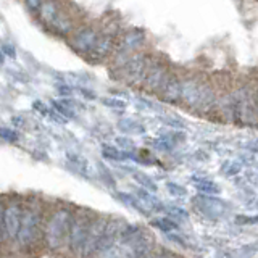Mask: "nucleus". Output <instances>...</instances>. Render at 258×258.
<instances>
[{
	"mask_svg": "<svg viewBox=\"0 0 258 258\" xmlns=\"http://www.w3.org/2000/svg\"><path fill=\"white\" fill-rule=\"evenodd\" d=\"M160 97L163 102L177 103L181 100V81L176 76H168L163 87L160 89Z\"/></svg>",
	"mask_w": 258,
	"mask_h": 258,
	"instance_id": "13",
	"label": "nucleus"
},
{
	"mask_svg": "<svg viewBox=\"0 0 258 258\" xmlns=\"http://www.w3.org/2000/svg\"><path fill=\"white\" fill-rule=\"evenodd\" d=\"M181 100L189 108L207 111L215 105L213 87L207 81H199L196 78L181 81Z\"/></svg>",
	"mask_w": 258,
	"mask_h": 258,
	"instance_id": "3",
	"label": "nucleus"
},
{
	"mask_svg": "<svg viewBox=\"0 0 258 258\" xmlns=\"http://www.w3.org/2000/svg\"><path fill=\"white\" fill-rule=\"evenodd\" d=\"M102 103L107 105V107H110V108H116V110L126 108V103L123 100H118V99H102Z\"/></svg>",
	"mask_w": 258,
	"mask_h": 258,
	"instance_id": "20",
	"label": "nucleus"
},
{
	"mask_svg": "<svg viewBox=\"0 0 258 258\" xmlns=\"http://www.w3.org/2000/svg\"><path fill=\"white\" fill-rule=\"evenodd\" d=\"M0 139L5 141V142H18L20 141V134L13 131V129H8V127H4V126H0Z\"/></svg>",
	"mask_w": 258,
	"mask_h": 258,
	"instance_id": "18",
	"label": "nucleus"
},
{
	"mask_svg": "<svg viewBox=\"0 0 258 258\" xmlns=\"http://www.w3.org/2000/svg\"><path fill=\"white\" fill-rule=\"evenodd\" d=\"M255 100H256V110H258V94H256V97H255Z\"/></svg>",
	"mask_w": 258,
	"mask_h": 258,
	"instance_id": "30",
	"label": "nucleus"
},
{
	"mask_svg": "<svg viewBox=\"0 0 258 258\" xmlns=\"http://www.w3.org/2000/svg\"><path fill=\"white\" fill-rule=\"evenodd\" d=\"M45 207L39 197H28L23 202L20 229L15 244L21 252L34 250L42 242V228L45 220Z\"/></svg>",
	"mask_w": 258,
	"mask_h": 258,
	"instance_id": "1",
	"label": "nucleus"
},
{
	"mask_svg": "<svg viewBox=\"0 0 258 258\" xmlns=\"http://www.w3.org/2000/svg\"><path fill=\"white\" fill-rule=\"evenodd\" d=\"M134 179L139 182V184H142L145 189H149V190H155L157 189V185H155V182H153L149 176H145V174H142V173H134Z\"/></svg>",
	"mask_w": 258,
	"mask_h": 258,
	"instance_id": "19",
	"label": "nucleus"
},
{
	"mask_svg": "<svg viewBox=\"0 0 258 258\" xmlns=\"http://www.w3.org/2000/svg\"><path fill=\"white\" fill-rule=\"evenodd\" d=\"M116 144H119L121 147L126 149V150H131L134 147V142L131 139H126V137H118L116 139Z\"/></svg>",
	"mask_w": 258,
	"mask_h": 258,
	"instance_id": "22",
	"label": "nucleus"
},
{
	"mask_svg": "<svg viewBox=\"0 0 258 258\" xmlns=\"http://www.w3.org/2000/svg\"><path fill=\"white\" fill-rule=\"evenodd\" d=\"M118 126H119V129L121 131H124V133H142L144 129H142V126L139 124V123H136L134 119H131V118H124V119H121L119 123H118Z\"/></svg>",
	"mask_w": 258,
	"mask_h": 258,
	"instance_id": "15",
	"label": "nucleus"
},
{
	"mask_svg": "<svg viewBox=\"0 0 258 258\" xmlns=\"http://www.w3.org/2000/svg\"><path fill=\"white\" fill-rule=\"evenodd\" d=\"M168 190L171 192V194H174V196H184V194H185V189L184 187H179V185H176L173 182L168 184Z\"/></svg>",
	"mask_w": 258,
	"mask_h": 258,
	"instance_id": "23",
	"label": "nucleus"
},
{
	"mask_svg": "<svg viewBox=\"0 0 258 258\" xmlns=\"http://www.w3.org/2000/svg\"><path fill=\"white\" fill-rule=\"evenodd\" d=\"M4 207H5V202H4L2 197H0V247L4 245V240H2V218H4Z\"/></svg>",
	"mask_w": 258,
	"mask_h": 258,
	"instance_id": "26",
	"label": "nucleus"
},
{
	"mask_svg": "<svg viewBox=\"0 0 258 258\" xmlns=\"http://www.w3.org/2000/svg\"><path fill=\"white\" fill-rule=\"evenodd\" d=\"M152 224L155 226V228H158L161 231H166V232L177 228V224L173 223L171 220H168V218H155V220L152 221Z\"/></svg>",
	"mask_w": 258,
	"mask_h": 258,
	"instance_id": "16",
	"label": "nucleus"
},
{
	"mask_svg": "<svg viewBox=\"0 0 258 258\" xmlns=\"http://www.w3.org/2000/svg\"><path fill=\"white\" fill-rule=\"evenodd\" d=\"M75 210L68 205H56L50 212H45L42 228V244L50 252H61L67 248L70 226Z\"/></svg>",
	"mask_w": 258,
	"mask_h": 258,
	"instance_id": "2",
	"label": "nucleus"
},
{
	"mask_svg": "<svg viewBox=\"0 0 258 258\" xmlns=\"http://www.w3.org/2000/svg\"><path fill=\"white\" fill-rule=\"evenodd\" d=\"M234 102H236V119H240L242 123L247 124L258 123L256 100L247 87H242L234 94Z\"/></svg>",
	"mask_w": 258,
	"mask_h": 258,
	"instance_id": "7",
	"label": "nucleus"
},
{
	"mask_svg": "<svg viewBox=\"0 0 258 258\" xmlns=\"http://www.w3.org/2000/svg\"><path fill=\"white\" fill-rule=\"evenodd\" d=\"M108 218L107 216H94L91 223V228L87 231V237L84 240V245L79 252V258H95L99 244L102 240L105 226H107Z\"/></svg>",
	"mask_w": 258,
	"mask_h": 258,
	"instance_id": "8",
	"label": "nucleus"
},
{
	"mask_svg": "<svg viewBox=\"0 0 258 258\" xmlns=\"http://www.w3.org/2000/svg\"><path fill=\"white\" fill-rule=\"evenodd\" d=\"M142 258H176L171 253H166V252H153V253H147Z\"/></svg>",
	"mask_w": 258,
	"mask_h": 258,
	"instance_id": "24",
	"label": "nucleus"
},
{
	"mask_svg": "<svg viewBox=\"0 0 258 258\" xmlns=\"http://www.w3.org/2000/svg\"><path fill=\"white\" fill-rule=\"evenodd\" d=\"M58 92H60V95H70L71 94V89L68 86H60L58 87Z\"/></svg>",
	"mask_w": 258,
	"mask_h": 258,
	"instance_id": "28",
	"label": "nucleus"
},
{
	"mask_svg": "<svg viewBox=\"0 0 258 258\" xmlns=\"http://www.w3.org/2000/svg\"><path fill=\"white\" fill-rule=\"evenodd\" d=\"M4 61V55H2V52H0V63Z\"/></svg>",
	"mask_w": 258,
	"mask_h": 258,
	"instance_id": "29",
	"label": "nucleus"
},
{
	"mask_svg": "<svg viewBox=\"0 0 258 258\" xmlns=\"http://www.w3.org/2000/svg\"><path fill=\"white\" fill-rule=\"evenodd\" d=\"M99 36H100V32L97 31L95 28H92V26H84V28L78 29L75 34H73L70 42H71V47L75 48L76 52L89 55L92 48H94V45L97 42V39H99Z\"/></svg>",
	"mask_w": 258,
	"mask_h": 258,
	"instance_id": "9",
	"label": "nucleus"
},
{
	"mask_svg": "<svg viewBox=\"0 0 258 258\" xmlns=\"http://www.w3.org/2000/svg\"><path fill=\"white\" fill-rule=\"evenodd\" d=\"M144 42H145L144 32L141 29H131L119 39V42L116 45V50L118 52H124V53H133L139 47H142Z\"/></svg>",
	"mask_w": 258,
	"mask_h": 258,
	"instance_id": "12",
	"label": "nucleus"
},
{
	"mask_svg": "<svg viewBox=\"0 0 258 258\" xmlns=\"http://www.w3.org/2000/svg\"><path fill=\"white\" fill-rule=\"evenodd\" d=\"M149 67H150V61L147 56L142 53H134L131 55V58L124 63V67L119 68V76L129 86H134V87L142 86Z\"/></svg>",
	"mask_w": 258,
	"mask_h": 258,
	"instance_id": "6",
	"label": "nucleus"
},
{
	"mask_svg": "<svg viewBox=\"0 0 258 258\" xmlns=\"http://www.w3.org/2000/svg\"><path fill=\"white\" fill-rule=\"evenodd\" d=\"M168 76L169 75H168L166 67H163V64H160V63H153V64L150 63L147 73H145L142 87L147 92H160V89L163 87Z\"/></svg>",
	"mask_w": 258,
	"mask_h": 258,
	"instance_id": "10",
	"label": "nucleus"
},
{
	"mask_svg": "<svg viewBox=\"0 0 258 258\" xmlns=\"http://www.w3.org/2000/svg\"><path fill=\"white\" fill-rule=\"evenodd\" d=\"M115 47H116L115 37L107 36V34H100L99 39H97L94 48L91 50V53L87 55V58L92 60V61H102V60L107 58V56L113 55Z\"/></svg>",
	"mask_w": 258,
	"mask_h": 258,
	"instance_id": "11",
	"label": "nucleus"
},
{
	"mask_svg": "<svg viewBox=\"0 0 258 258\" xmlns=\"http://www.w3.org/2000/svg\"><path fill=\"white\" fill-rule=\"evenodd\" d=\"M92 220H94V215L89 212V210H84V208L75 210V215H73L71 226H70L68 244H67V250L70 255L79 256V252L84 245V240L87 237V231L91 228Z\"/></svg>",
	"mask_w": 258,
	"mask_h": 258,
	"instance_id": "4",
	"label": "nucleus"
},
{
	"mask_svg": "<svg viewBox=\"0 0 258 258\" xmlns=\"http://www.w3.org/2000/svg\"><path fill=\"white\" fill-rule=\"evenodd\" d=\"M196 185L197 189L205 192V194H218L220 189H218V185H215V182L212 181H204V179H196Z\"/></svg>",
	"mask_w": 258,
	"mask_h": 258,
	"instance_id": "17",
	"label": "nucleus"
},
{
	"mask_svg": "<svg viewBox=\"0 0 258 258\" xmlns=\"http://www.w3.org/2000/svg\"><path fill=\"white\" fill-rule=\"evenodd\" d=\"M168 212L171 213V215H174V216H181V218H182V216H184V218L187 216V213L182 212V208H176V207H171V208L168 210Z\"/></svg>",
	"mask_w": 258,
	"mask_h": 258,
	"instance_id": "27",
	"label": "nucleus"
},
{
	"mask_svg": "<svg viewBox=\"0 0 258 258\" xmlns=\"http://www.w3.org/2000/svg\"><path fill=\"white\" fill-rule=\"evenodd\" d=\"M44 2H45V0H24V4H26L28 8L32 12H39V8L42 7Z\"/></svg>",
	"mask_w": 258,
	"mask_h": 258,
	"instance_id": "21",
	"label": "nucleus"
},
{
	"mask_svg": "<svg viewBox=\"0 0 258 258\" xmlns=\"http://www.w3.org/2000/svg\"><path fill=\"white\" fill-rule=\"evenodd\" d=\"M2 50H4L5 55L12 56V58H15V56H16V50H15V47L12 44H4L2 45Z\"/></svg>",
	"mask_w": 258,
	"mask_h": 258,
	"instance_id": "25",
	"label": "nucleus"
},
{
	"mask_svg": "<svg viewBox=\"0 0 258 258\" xmlns=\"http://www.w3.org/2000/svg\"><path fill=\"white\" fill-rule=\"evenodd\" d=\"M23 197H10L5 202L4 218H2V240L4 245L8 242H15L16 234L20 229L21 213H23Z\"/></svg>",
	"mask_w": 258,
	"mask_h": 258,
	"instance_id": "5",
	"label": "nucleus"
},
{
	"mask_svg": "<svg viewBox=\"0 0 258 258\" xmlns=\"http://www.w3.org/2000/svg\"><path fill=\"white\" fill-rule=\"evenodd\" d=\"M102 155H103V158L113 160V161H124V160L133 158V153H129L126 150H119L116 147H113V145H103Z\"/></svg>",
	"mask_w": 258,
	"mask_h": 258,
	"instance_id": "14",
	"label": "nucleus"
}]
</instances>
